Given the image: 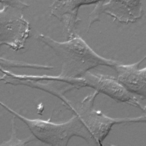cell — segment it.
Instances as JSON below:
<instances>
[{
	"mask_svg": "<svg viewBox=\"0 0 146 146\" xmlns=\"http://www.w3.org/2000/svg\"><path fill=\"white\" fill-rule=\"evenodd\" d=\"M39 38L61 60L62 71L60 75L64 78H79L97 67L106 66L114 68L121 63L99 55L77 34L64 42H58L43 35H40Z\"/></svg>",
	"mask_w": 146,
	"mask_h": 146,
	"instance_id": "1",
	"label": "cell"
},
{
	"mask_svg": "<svg viewBox=\"0 0 146 146\" xmlns=\"http://www.w3.org/2000/svg\"><path fill=\"white\" fill-rule=\"evenodd\" d=\"M0 104L22 121L36 138L47 144L66 146L72 137H78L90 145H98L86 125L75 114L67 121L55 123L51 121L50 119H30L18 113L1 102Z\"/></svg>",
	"mask_w": 146,
	"mask_h": 146,
	"instance_id": "2",
	"label": "cell"
},
{
	"mask_svg": "<svg viewBox=\"0 0 146 146\" xmlns=\"http://www.w3.org/2000/svg\"><path fill=\"white\" fill-rule=\"evenodd\" d=\"M99 93L94 92L86 96L76 107L70 104L68 107L86 125L98 145H102V142L108 135L115 124L127 123H146V114L137 117H112L95 109L94 103Z\"/></svg>",
	"mask_w": 146,
	"mask_h": 146,
	"instance_id": "3",
	"label": "cell"
},
{
	"mask_svg": "<svg viewBox=\"0 0 146 146\" xmlns=\"http://www.w3.org/2000/svg\"><path fill=\"white\" fill-rule=\"evenodd\" d=\"M80 78V88H92L99 94H103L115 102L127 103L143 111L144 110L146 105L143 104L140 99L128 90L117 78L89 71Z\"/></svg>",
	"mask_w": 146,
	"mask_h": 146,
	"instance_id": "4",
	"label": "cell"
},
{
	"mask_svg": "<svg viewBox=\"0 0 146 146\" xmlns=\"http://www.w3.org/2000/svg\"><path fill=\"white\" fill-rule=\"evenodd\" d=\"M105 14L113 18V21L128 24L140 19L144 11L141 0H105L96 3L89 15L88 29L100 20L101 14Z\"/></svg>",
	"mask_w": 146,
	"mask_h": 146,
	"instance_id": "5",
	"label": "cell"
},
{
	"mask_svg": "<svg viewBox=\"0 0 146 146\" xmlns=\"http://www.w3.org/2000/svg\"><path fill=\"white\" fill-rule=\"evenodd\" d=\"M104 0H54L52 3L51 14L65 23L67 38L75 36L76 29L80 19L78 17L80 7L84 5L96 4Z\"/></svg>",
	"mask_w": 146,
	"mask_h": 146,
	"instance_id": "6",
	"label": "cell"
},
{
	"mask_svg": "<svg viewBox=\"0 0 146 146\" xmlns=\"http://www.w3.org/2000/svg\"><path fill=\"white\" fill-rule=\"evenodd\" d=\"M146 56L132 64H118L114 67L118 80L141 100H146V67L140 68Z\"/></svg>",
	"mask_w": 146,
	"mask_h": 146,
	"instance_id": "7",
	"label": "cell"
},
{
	"mask_svg": "<svg viewBox=\"0 0 146 146\" xmlns=\"http://www.w3.org/2000/svg\"><path fill=\"white\" fill-rule=\"evenodd\" d=\"M0 2L10 6L17 9H24L29 6L28 4L20 0H0Z\"/></svg>",
	"mask_w": 146,
	"mask_h": 146,
	"instance_id": "8",
	"label": "cell"
}]
</instances>
